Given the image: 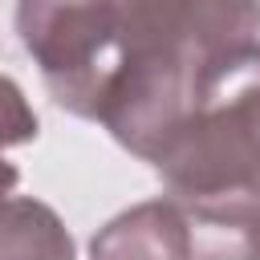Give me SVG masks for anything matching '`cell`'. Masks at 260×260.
I'll use <instances>...</instances> for the list:
<instances>
[{
  "mask_svg": "<svg viewBox=\"0 0 260 260\" xmlns=\"http://www.w3.org/2000/svg\"><path fill=\"white\" fill-rule=\"evenodd\" d=\"M256 260H260V232H256Z\"/></svg>",
  "mask_w": 260,
  "mask_h": 260,
  "instance_id": "obj_7",
  "label": "cell"
},
{
  "mask_svg": "<svg viewBox=\"0 0 260 260\" xmlns=\"http://www.w3.org/2000/svg\"><path fill=\"white\" fill-rule=\"evenodd\" d=\"M260 41L248 0H122L118 69L98 122L142 162L195 110L219 61Z\"/></svg>",
  "mask_w": 260,
  "mask_h": 260,
  "instance_id": "obj_2",
  "label": "cell"
},
{
  "mask_svg": "<svg viewBox=\"0 0 260 260\" xmlns=\"http://www.w3.org/2000/svg\"><path fill=\"white\" fill-rule=\"evenodd\" d=\"M37 134H41L37 110L28 106L24 89H20L8 73H0V207L12 199V187L20 183V171L4 158V150H8V146H24V142H32Z\"/></svg>",
  "mask_w": 260,
  "mask_h": 260,
  "instance_id": "obj_6",
  "label": "cell"
},
{
  "mask_svg": "<svg viewBox=\"0 0 260 260\" xmlns=\"http://www.w3.org/2000/svg\"><path fill=\"white\" fill-rule=\"evenodd\" d=\"M89 260H195L187 215L171 199L134 203L98 228Z\"/></svg>",
  "mask_w": 260,
  "mask_h": 260,
  "instance_id": "obj_4",
  "label": "cell"
},
{
  "mask_svg": "<svg viewBox=\"0 0 260 260\" xmlns=\"http://www.w3.org/2000/svg\"><path fill=\"white\" fill-rule=\"evenodd\" d=\"M195 260H252L260 223V41L228 53L150 158Z\"/></svg>",
  "mask_w": 260,
  "mask_h": 260,
  "instance_id": "obj_1",
  "label": "cell"
},
{
  "mask_svg": "<svg viewBox=\"0 0 260 260\" xmlns=\"http://www.w3.org/2000/svg\"><path fill=\"white\" fill-rule=\"evenodd\" d=\"M16 32L41 69L49 98L85 122H98L106 89L118 69L122 45V0L98 4H45L28 0L16 8Z\"/></svg>",
  "mask_w": 260,
  "mask_h": 260,
  "instance_id": "obj_3",
  "label": "cell"
},
{
  "mask_svg": "<svg viewBox=\"0 0 260 260\" xmlns=\"http://www.w3.org/2000/svg\"><path fill=\"white\" fill-rule=\"evenodd\" d=\"M0 260H77V244L49 203L12 195L0 207Z\"/></svg>",
  "mask_w": 260,
  "mask_h": 260,
  "instance_id": "obj_5",
  "label": "cell"
}]
</instances>
